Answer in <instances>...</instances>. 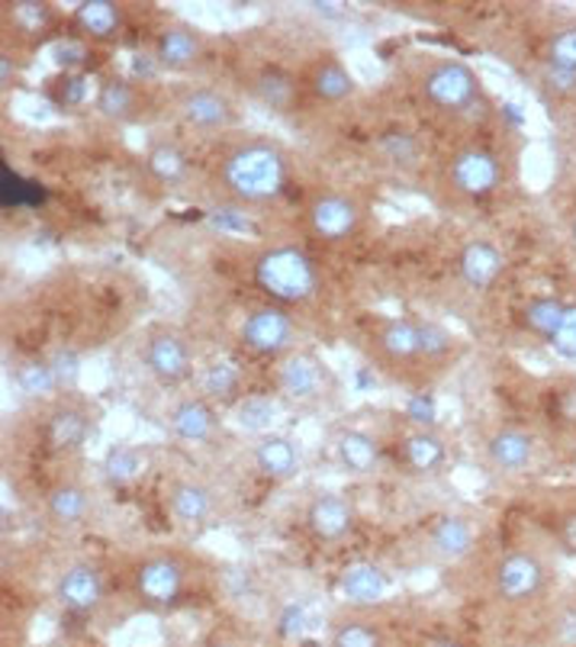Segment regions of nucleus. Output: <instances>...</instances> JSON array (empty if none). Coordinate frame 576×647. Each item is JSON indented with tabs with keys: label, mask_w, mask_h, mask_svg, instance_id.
Segmentation results:
<instances>
[{
	"label": "nucleus",
	"mask_w": 576,
	"mask_h": 647,
	"mask_svg": "<svg viewBox=\"0 0 576 647\" xmlns=\"http://www.w3.org/2000/svg\"><path fill=\"white\" fill-rule=\"evenodd\" d=\"M49 364H52V374H56L59 387H74L77 383V377H81V355L77 352L65 349V352H59Z\"/></svg>",
	"instance_id": "37998d69"
},
{
	"label": "nucleus",
	"mask_w": 576,
	"mask_h": 647,
	"mask_svg": "<svg viewBox=\"0 0 576 647\" xmlns=\"http://www.w3.org/2000/svg\"><path fill=\"white\" fill-rule=\"evenodd\" d=\"M148 171L158 181H164V184H177L187 174V158H184V151L177 145L161 143L148 151Z\"/></svg>",
	"instance_id": "2f4dec72"
},
{
	"label": "nucleus",
	"mask_w": 576,
	"mask_h": 647,
	"mask_svg": "<svg viewBox=\"0 0 576 647\" xmlns=\"http://www.w3.org/2000/svg\"><path fill=\"white\" fill-rule=\"evenodd\" d=\"M403 457L413 471L429 474V471H438L444 464V444L438 441V435L419 429L403 441Z\"/></svg>",
	"instance_id": "b1692460"
},
{
	"label": "nucleus",
	"mask_w": 576,
	"mask_h": 647,
	"mask_svg": "<svg viewBox=\"0 0 576 647\" xmlns=\"http://www.w3.org/2000/svg\"><path fill=\"white\" fill-rule=\"evenodd\" d=\"M377 387V377H370L367 370H360L358 374V390L360 393H367V390H373Z\"/></svg>",
	"instance_id": "6e6d98bb"
},
{
	"label": "nucleus",
	"mask_w": 576,
	"mask_h": 647,
	"mask_svg": "<svg viewBox=\"0 0 576 647\" xmlns=\"http://www.w3.org/2000/svg\"><path fill=\"white\" fill-rule=\"evenodd\" d=\"M278 419H281V406L271 400V396H245L238 406H235V423H238V429L245 431H271L278 426Z\"/></svg>",
	"instance_id": "a878e982"
},
{
	"label": "nucleus",
	"mask_w": 576,
	"mask_h": 647,
	"mask_svg": "<svg viewBox=\"0 0 576 647\" xmlns=\"http://www.w3.org/2000/svg\"><path fill=\"white\" fill-rule=\"evenodd\" d=\"M429 647H461V645H454V642H432Z\"/></svg>",
	"instance_id": "4d7b16f0"
},
{
	"label": "nucleus",
	"mask_w": 576,
	"mask_h": 647,
	"mask_svg": "<svg viewBox=\"0 0 576 647\" xmlns=\"http://www.w3.org/2000/svg\"><path fill=\"white\" fill-rule=\"evenodd\" d=\"M426 97L441 110H467L477 100V77L461 62H441L426 72Z\"/></svg>",
	"instance_id": "7ed1b4c3"
},
{
	"label": "nucleus",
	"mask_w": 576,
	"mask_h": 647,
	"mask_svg": "<svg viewBox=\"0 0 576 647\" xmlns=\"http://www.w3.org/2000/svg\"><path fill=\"white\" fill-rule=\"evenodd\" d=\"M84 56H87V49H84L77 39H59V42L52 46V59H56V65L65 69V72L81 69V65H84Z\"/></svg>",
	"instance_id": "c03bdc74"
},
{
	"label": "nucleus",
	"mask_w": 576,
	"mask_h": 647,
	"mask_svg": "<svg viewBox=\"0 0 576 647\" xmlns=\"http://www.w3.org/2000/svg\"><path fill=\"white\" fill-rule=\"evenodd\" d=\"M255 284L281 303H303L316 293V268L299 248H271L255 265Z\"/></svg>",
	"instance_id": "f03ea898"
},
{
	"label": "nucleus",
	"mask_w": 576,
	"mask_h": 647,
	"mask_svg": "<svg viewBox=\"0 0 576 647\" xmlns=\"http://www.w3.org/2000/svg\"><path fill=\"white\" fill-rule=\"evenodd\" d=\"M171 429L184 441H210L217 429V416L204 400H181L171 410Z\"/></svg>",
	"instance_id": "f3484780"
},
{
	"label": "nucleus",
	"mask_w": 576,
	"mask_h": 647,
	"mask_svg": "<svg viewBox=\"0 0 576 647\" xmlns=\"http://www.w3.org/2000/svg\"><path fill=\"white\" fill-rule=\"evenodd\" d=\"M287 178L284 158L271 145H245L232 151L222 164V181L232 194L245 200H268L281 194Z\"/></svg>",
	"instance_id": "f257e3e1"
},
{
	"label": "nucleus",
	"mask_w": 576,
	"mask_h": 647,
	"mask_svg": "<svg viewBox=\"0 0 576 647\" xmlns=\"http://www.w3.org/2000/svg\"><path fill=\"white\" fill-rule=\"evenodd\" d=\"M564 416L576 419V390H567V393H564Z\"/></svg>",
	"instance_id": "864d4df0"
},
{
	"label": "nucleus",
	"mask_w": 576,
	"mask_h": 647,
	"mask_svg": "<svg viewBox=\"0 0 576 647\" xmlns=\"http://www.w3.org/2000/svg\"><path fill=\"white\" fill-rule=\"evenodd\" d=\"M197 56H200V39L194 33H187V29H168V33H161L158 56L155 59L164 69H184V65L197 62Z\"/></svg>",
	"instance_id": "5701e85b"
},
{
	"label": "nucleus",
	"mask_w": 576,
	"mask_h": 647,
	"mask_svg": "<svg viewBox=\"0 0 576 647\" xmlns=\"http://www.w3.org/2000/svg\"><path fill=\"white\" fill-rule=\"evenodd\" d=\"M380 151L396 164V168H413L416 161H419V139L416 136H409V133H403V130H393V133H387L383 139H380Z\"/></svg>",
	"instance_id": "c9c22d12"
},
{
	"label": "nucleus",
	"mask_w": 576,
	"mask_h": 647,
	"mask_svg": "<svg viewBox=\"0 0 576 647\" xmlns=\"http://www.w3.org/2000/svg\"><path fill=\"white\" fill-rule=\"evenodd\" d=\"M571 235H574V245H576V219H574V225H571Z\"/></svg>",
	"instance_id": "13d9d810"
},
{
	"label": "nucleus",
	"mask_w": 576,
	"mask_h": 647,
	"mask_svg": "<svg viewBox=\"0 0 576 647\" xmlns=\"http://www.w3.org/2000/svg\"><path fill=\"white\" fill-rule=\"evenodd\" d=\"M380 345H383V352H387L390 358H419V322H406V319L390 322V326L380 332Z\"/></svg>",
	"instance_id": "c85d7f7f"
},
{
	"label": "nucleus",
	"mask_w": 576,
	"mask_h": 647,
	"mask_svg": "<svg viewBox=\"0 0 576 647\" xmlns=\"http://www.w3.org/2000/svg\"><path fill=\"white\" fill-rule=\"evenodd\" d=\"M451 181L467 197H487L500 184V161L483 148H464L451 161Z\"/></svg>",
	"instance_id": "423d86ee"
},
{
	"label": "nucleus",
	"mask_w": 576,
	"mask_h": 647,
	"mask_svg": "<svg viewBox=\"0 0 576 647\" xmlns=\"http://www.w3.org/2000/svg\"><path fill=\"white\" fill-rule=\"evenodd\" d=\"M87 505H90L87 503V493L77 484H62L49 497V512L59 522H81L87 515Z\"/></svg>",
	"instance_id": "f704fd0d"
},
{
	"label": "nucleus",
	"mask_w": 576,
	"mask_h": 647,
	"mask_svg": "<svg viewBox=\"0 0 576 647\" xmlns=\"http://www.w3.org/2000/svg\"><path fill=\"white\" fill-rule=\"evenodd\" d=\"M312 87H316V94H319L322 100L339 103V100L352 97L355 81H352V74L345 72L339 62H326V65H319L316 74H312Z\"/></svg>",
	"instance_id": "7c9ffc66"
},
{
	"label": "nucleus",
	"mask_w": 576,
	"mask_h": 647,
	"mask_svg": "<svg viewBox=\"0 0 576 647\" xmlns=\"http://www.w3.org/2000/svg\"><path fill=\"white\" fill-rule=\"evenodd\" d=\"M10 20H13L23 33H42V29H49V23H52V10H49L46 3H36V0H20V3H13V10H10Z\"/></svg>",
	"instance_id": "4c0bfd02"
},
{
	"label": "nucleus",
	"mask_w": 576,
	"mask_h": 647,
	"mask_svg": "<svg viewBox=\"0 0 576 647\" xmlns=\"http://www.w3.org/2000/svg\"><path fill=\"white\" fill-rule=\"evenodd\" d=\"M332 647H380V635L367 625H345L335 632Z\"/></svg>",
	"instance_id": "79ce46f5"
},
{
	"label": "nucleus",
	"mask_w": 576,
	"mask_h": 647,
	"mask_svg": "<svg viewBox=\"0 0 576 647\" xmlns=\"http://www.w3.org/2000/svg\"><path fill=\"white\" fill-rule=\"evenodd\" d=\"M541 583H544V567L535 554H525V551L505 554L497 567V589L508 602L531 599L541 589Z\"/></svg>",
	"instance_id": "0eeeda50"
},
{
	"label": "nucleus",
	"mask_w": 576,
	"mask_h": 647,
	"mask_svg": "<svg viewBox=\"0 0 576 647\" xmlns=\"http://www.w3.org/2000/svg\"><path fill=\"white\" fill-rule=\"evenodd\" d=\"M278 387L284 396L296 400V403L316 400L326 387V367L316 355H293L278 370Z\"/></svg>",
	"instance_id": "1a4fd4ad"
},
{
	"label": "nucleus",
	"mask_w": 576,
	"mask_h": 647,
	"mask_svg": "<svg viewBox=\"0 0 576 647\" xmlns=\"http://www.w3.org/2000/svg\"><path fill=\"white\" fill-rule=\"evenodd\" d=\"M242 342L255 355H281L293 342V322H290L287 313H281L274 306H261V309L245 316Z\"/></svg>",
	"instance_id": "20e7f679"
},
{
	"label": "nucleus",
	"mask_w": 576,
	"mask_h": 647,
	"mask_svg": "<svg viewBox=\"0 0 576 647\" xmlns=\"http://www.w3.org/2000/svg\"><path fill=\"white\" fill-rule=\"evenodd\" d=\"M200 387H204V393H207L210 400L225 403V400H235V393H238L242 380H238L235 364H229V361H213V364L204 370Z\"/></svg>",
	"instance_id": "72a5a7b5"
},
{
	"label": "nucleus",
	"mask_w": 576,
	"mask_h": 647,
	"mask_svg": "<svg viewBox=\"0 0 576 647\" xmlns=\"http://www.w3.org/2000/svg\"><path fill=\"white\" fill-rule=\"evenodd\" d=\"M56 596L72 612H94L103 599V579L94 567H72L56 586Z\"/></svg>",
	"instance_id": "f8f14e48"
},
{
	"label": "nucleus",
	"mask_w": 576,
	"mask_h": 647,
	"mask_svg": "<svg viewBox=\"0 0 576 647\" xmlns=\"http://www.w3.org/2000/svg\"><path fill=\"white\" fill-rule=\"evenodd\" d=\"M59 97H62L65 107H81V103H87V97H90L87 77H84V74H69V77L62 81V87H59Z\"/></svg>",
	"instance_id": "49530a36"
},
{
	"label": "nucleus",
	"mask_w": 576,
	"mask_h": 647,
	"mask_svg": "<svg viewBox=\"0 0 576 647\" xmlns=\"http://www.w3.org/2000/svg\"><path fill=\"white\" fill-rule=\"evenodd\" d=\"M181 113H184V120L194 130H207V133L229 126V120H232L229 100L222 94H217V90H191V94H184Z\"/></svg>",
	"instance_id": "4468645a"
},
{
	"label": "nucleus",
	"mask_w": 576,
	"mask_h": 647,
	"mask_svg": "<svg viewBox=\"0 0 576 647\" xmlns=\"http://www.w3.org/2000/svg\"><path fill=\"white\" fill-rule=\"evenodd\" d=\"M564 541H567V548H574L576 551V512L564 518Z\"/></svg>",
	"instance_id": "603ef678"
},
{
	"label": "nucleus",
	"mask_w": 576,
	"mask_h": 647,
	"mask_svg": "<svg viewBox=\"0 0 576 647\" xmlns=\"http://www.w3.org/2000/svg\"><path fill=\"white\" fill-rule=\"evenodd\" d=\"M90 435V426L87 419L77 413V410H56L52 419H49V441L56 448H65V451H74L87 441Z\"/></svg>",
	"instance_id": "cd10ccee"
},
{
	"label": "nucleus",
	"mask_w": 576,
	"mask_h": 647,
	"mask_svg": "<svg viewBox=\"0 0 576 647\" xmlns=\"http://www.w3.org/2000/svg\"><path fill=\"white\" fill-rule=\"evenodd\" d=\"M551 349L561 358L576 361V306H567V316H564L561 329L554 332V339H551Z\"/></svg>",
	"instance_id": "a19ab883"
},
{
	"label": "nucleus",
	"mask_w": 576,
	"mask_h": 647,
	"mask_svg": "<svg viewBox=\"0 0 576 647\" xmlns=\"http://www.w3.org/2000/svg\"><path fill=\"white\" fill-rule=\"evenodd\" d=\"M406 416L419 426V429L432 431V426L438 423V410H434V400L432 396H426V393H419V396H413L409 403H406Z\"/></svg>",
	"instance_id": "a18cd8bd"
},
{
	"label": "nucleus",
	"mask_w": 576,
	"mask_h": 647,
	"mask_svg": "<svg viewBox=\"0 0 576 647\" xmlns=\"http://www.w3.org/2000/svg\"><path fill=\"white\" fill-rule=\"evenodd\" d=\"M432 548L434 554H441L444 561H457L474 548V528L467 518L461 515H444L432 528Z\"/></svg>",
	"instance_id": "6ab92c4d"
},
{
	"label": "nucleus",
	"mask_w": 576,
	"mask_h": 647,
	"mask_svg": "<svg viewBox=\"0 0 576 647\" xmlns=\"http://www.w3.org/2000/svg\"><path fill=\"white\" fill-rule=\"evenodd\" d=\"M143 364L158 383L177 387L191 374V349H187L184 339H177L171 332H161V335L148 339L143 352Z\"/></svg>",
	"instance_id": "39448f33"
},
{
	"label": "nucleus",
	"mask_w": 576,
	"mask_h": 647,
	"mask_svg": "<svg viewBox=\"0 0 576 647\" xmlns=\"http://www.w3.org/2000/svg\"><path fill=\"white\" fill-rule=\"evenodd\" d=\"M339 589L352 606H373L387 596V576L373 564H352L339 579Z\"/></svg>",
	"instance_id": "dca6fc26"
},
{
	"label": "nucleus",
	"mask_w": 576,
	"mask_h": 647,
	"mask_svg": "<svg viewBox=\"0 0 576 647\" xmlns=\"http://www.w3.org/2000/svg\"><path fill=\"white\" fill-rule=\"evenodd\" d=\"M551 65L561 69V72L576 74V26L554 36V42H551Z\"/></svg>",
	"instance_id": "ea45409f"
},
{
	"label": "nucleus",
	"mask_w": 576,
	"mask_h": 647,
	"mask_svg": "<svg viewBox=\"0 0 576 647\" xmlns=\"http://www.w3.org/2000/svg\"><path fill=\"white\" fill-rule=\"evenodd\" d=\"M487 454L493 461V467H500L505 474H518L531 464L535 457V438L528 431L518 429H503L497 431L490 441H487Z\"/></svg>",
	"instance_id": "2eb2a0df"
},
{
	"label": "nucleus",
	"mask_w": 576,
	"mask_h": 647,
	"mask_svg": "<svg viewBox=\"0 0 576 647\" xmlns=\"http://www.w3.org/2000/svg\"><path fill=\"white\" fill-rule=\"evenodd\" d=\"M210 493L207 487L194 484V480H181L171 487V512L177 522L184 525H200L210 515Z\"/></svg>",
	"instance_id": "aec40b11"
},
{
	"label": "nucleus",
	"mask_w": 576,
	"mask_h": 647,
	"mask_svg": "<svg viewBox=\"0 0 576 647\" xmlns=\"http://www.w3.org/2000/svg\"><path fill=\"white\" fill-rule=\"evenodd\" d=\"M461 278L474 290H487L497 284V278L503 274V252L493 242H470L464 245L461 258Z\"/></svg>",
	"instance_id": "ddd939ff"
},
{
	"label": "nucleus",
	"mask_w": 576,
	"mask_h": 647,
	"mask_svg": "<svg viewBox=\"0 0 576 647\" xmlns=\"http://www.w3.org/2000/svg\"><path fill=\"white\" fill-rule=\"evenodd\" d=\"M564 316H567V306H564L561 300H551V296L531 300V303L522 309V322H525L531 332L544 335L548 342H551V339H554V332L561 329Z\"/></svg>",
	"instance_id": "bb28decb"
},
{
	"label": "nucleus",
	"mask_w": 576,
	"mask_h": 647,
	"mask_svg": "<svg viewBox=\"0 0 576 647\" xmlns=\"http://www.w3.org/2000/svg\"><path fill=\"white\" fill-rule=\"evenodd\" d=\"M13 380H16V387H20L26 396H49V393L59 387V380H56L49 361H23V364L16 367V374H13Z\"/></svg>",
	"instance_id": "473e14b6"
},
{
	"label": "nucleus",
	"mask_w": 576,
	"mask_h": 647,
	"mask_svg": "<svg viewBox=\"0 0 576 647\" xmlns=\"http://www.w3.org/2000/svg\"><path fill=\"white\" fill-rule=\"evenodd\" d=\"M255 461H258V471L271 480H287L299 471V454L284 435H268L255 448Z\"/></svg>",
	"instance_id": "a211bd4d"
},
{
	"label": "nucleus",
	"mask_w": 576,
	"mask_h": 647,
	"mask_svg": "<svg viewBox=\"0 0 576 647\" xmlns=\"http://www.w3.org/2000/svg\"><path fill=\"white\" fill-rule=\"evenodd\" d=\"M145 467H148V457H145L139 448H130V444H120V448H110L107 457H103V477L110 484H133L136 477H143Z\"/></svg>",
	"instance_id": "393cba45"
},
{
	"label": "nucleus",
	"mask_w": 576,
	"mask_h": 647,
	"mask_svg": "<svg viewBox=\"0 0 576 647\" xmlns=\"http://www.w3.org/2000/svg\"><path fill=\"white\" fill-rule=\"evenodd\" d=\"M213 222H217L219 229H229V232H245V229H252V222H248L245 216L232 213V210L213 213Z\"/></svg>",
	"instance_id": "de8ad7c7"
},
{
	"label": "nucleus",
	"mask_w": 576,
	"mask_h": 647,
	"mask_svg": "<svg viewBox=\"0 0 576 647\" xmlns=\"http://www.w3.org/2000/svg\"><path fill=\"white\" fill-rule=\"evenodd\" d=\"M74 23L94 39H110L120 29V10L110 0H84L74 10Z\"/></svg>",
	"instance_id": "412c9836"
},
{
	"label": "nucleus",
	"mask_w": 576,
	"mask_h": 647,
	"mask_svg": "<svg viewBox=\"0 0 576 647\" xmlns=\"http://www.w3.org/2000/svg\"><path fill=\"white\" fill-rule=\"evenodd\" d=\"M136 586H139V596L151 606H171L177 602L181 589H184V571L177 561L171 558H151L145 561L136 574Z\"/></svg>",
	"instance_id": "6e6552de"
},
{
	"label": "nucleus",
	"mask_w": 576,
	"mask_h": 647,
	"mask_svg": "<svg viewBox=\"0 0 576 647\" xmlns=\"http://www.w3.org/2000/svg\"><path fill=\"white\" fill-rule=\"evenodd\" d=\"M548 84L554 87V90H574L576 87V74L574 72H561V69H554V65H548Z\"/></svg>",
	"instance_id": "8fccbe9b"
},
{
	"label": "nucleus",
	"mask_w": 576,
	"mask_h": 647,
	"mask_svg": "<svg viewBox=\"0 0 576 647\" xmlns=\"http://www.w3.org/2000/svg\"><path fill=\"white\" fill-rule=\"evenodd\" d=\"M258 97L274 107V110H290L293 103V81L281 72H265L258 77Z\"/></svg>",
	"instance_id": "e433bc0d"
},
{
	"label": "nucleus",
	"mask_w": 576,
	"mask_h": 647,
	"mask_svg": "<svg viewBox=\"0 0 576 647\" xmlns=\"http://www.w3.org/2000/svg\"><path fill=\"white\" fill-rule=\"evenodd\" d=\"M299 632H303V609L290 606L287 615H284V635H299Z\"/></svg>",
	"instance_id": "3c124183"
},
{
	"label": "nucleus",
	"mask_w": 576,
	"mask_h": 647,
	"mask_svg": "<svg viewBox=\"0 0 576 647\" xmlns=\"http://www.w3.org/2000/svg\"><path fill=\"white\" fill-rule=\"evenodd\" d=\"M97 110L107 120H126L136 110V90L126 81H107L97 90Z\"/></svg>",
	"instance_id": "c756f323"
},
{
	"label": "nucleus",
	"mask_w": 576,
	"mask_h": 647,
	"mask_svg": "<svg viewBox=\"0 0 576 647\" xmlns=\"http://www.w3.org/2000/svg\"><path fill=\"white\" fill-rule=\"evenodd\" d=\"M557 638L564 645H576V609H567L561 619H557Z\"/></svg>",
	"instance_id": "09e8293b"
},
{
	"label": "nucleus",
	"mask_w": 576,
	"mask_h": 647,
	"mask_svg": "<svg viewBox=\"0 0 576 647\" xmlns=\"http://www.w3.org/2000/svg\"><path fill=\"white\" fill-rule=\"evenodd\" d=\"M10 74H13V65H10V56H0V84H3V87L10 84Z\"/></svg>",
	"instance_id": "5fc2aeb1"
},
{
	"label": "nucleus",
	"mask_w": 576,
	"mask_h": 647,
	"mask_svg": "<svg viewBox=\"0 0 576 647\" xmlns=\"http://www.w3.org/2000/svg\"><path fill=\"white\" fill-rule=\"evenodd\" d=\"M306 522H309V532L319 541H342L355 525V509L348 500L329 493V497H319L316 503L309 505Z\"/></svg>",
	"instance_id": "9b49d317"
},
{
	"label": "nucleus",
	"mask_w": 576,
	"mask_h": 647,
	"mask_svg": "<svg viewBox=\"0 0 576 647\" xmlns=\"http://www.w3.org/2000/svg\"><path fill=\"white\" fill-rule=\"evenodd\" d=\"M335 448H339L342 467L352 474H367L377 467V441L364 431H342Z\"/></svg>",
	"instance_id": "4be33fe9"
},
{
	"label": "nucleus",
	"mask_w": 576,
	"mask_h": 647,
	"mask_svg": "<svg viewBox=\"0 0 576 647\" xmlns=\"http://www.w3.org/2000/svg\"><path fill=\"white\" fill-rule=\"evenodd\" d=\"M309 222L329 242L348 239L355 232V225H358V204L348 200V197H342V194H326V197H319L312 204Z\"/></svg>",
	"instance_id": "9d476101"
},
{
	"label": "nucleus",
	"mask_w": 576,
	"mask_h": 647,
	"mask_svg": "<svg viewBox=\"0 0 576 647\" xmlns=\"http://www.w3.org/2000/svg\"><path fill=\"white\" fill-rule=\"evenodd\" d=\"M448 352H451V332L434 322H419V355L444 358Z\"/></svg>",
	"instance_id": "58836bf2"
}]
</instances>
